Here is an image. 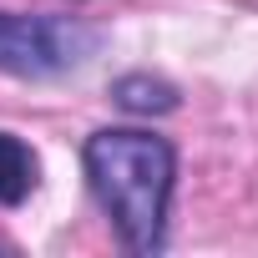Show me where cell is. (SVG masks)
<instances>
[{
  "instance_id": "cell-1",
  "label": "cell",
  "mask_w": 258,
  "mask_h": 258,
  "mask_svg": "<svg viewBox=\"0 0 258 258\" xmlns=\"http://www.w3.org/2000/svg\"><path fill=\"white\" fill-rule=\"evenodd\" d=\"M81 167L126 253H157L167 243V203L177 182V152L167 137L106 126L86 137Z\"/></svg>"
},
{
  "instance_id": "cell-3",
  "label": "cell",
  "mask_w": 258,
  "mask_h": 258,
  "mask_svg": "<svg viewBox=\"0 0 258 258\" xmlns=\"http://www.w3.org/2000/svg\"><path fill=\"white\" fill-rule=\"evenodd\" d=\"M36 177H41L36 152H31L21 137L0 132V208H21V203L36 192Z\"/></svg>"
},
{
  "instance_id": "cell-2",
  "label": "cell",
  "mask_w": 258,
  "mask_h": 258,
  "mask_svg": "<svg viewBox=\"0 0 258 258\" xmlns=\"http://www.w3.org/2000/svg\"><path fill=\"white\" fill-rule=\"evenodd\" d=\"M101 46V31L86 26L81 16H16L0 11V71L6 76H26V81H46V76H66L76 66H86Z\"/></svg>"
},
{
  "instance_id": "cell-4",
  "label": "cell",
  "mask_w": 258,
  "mask_h": 258,
  "mask_svg": "<svg viewBox=\"0 0 258 258\" xmlns=\"http://www.w3.org/2000/svg\"><path fill=\"white\" fill-rule=\"evenodd\" d=\"M126 111H172L177 106V91L167 81H152V76H121L116 91H111Z\"/></svg>"
}]
</instances>
